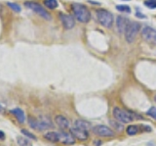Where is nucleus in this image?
Returning a JSON list of instances; mask_svg holds the SVG:
<instances>
[{
	"instance_id": "1",
	"label": "nucleus",
	"mask_w": 156,
	"mask_h": 146,
	"mask_svg": "<svg viewBox=\"0 0 156 146\" xmlns=\"http://www.w3.org/2000/svg\"><path fill=\"white\" fill-rule=\"evenodd\" d=\"M72 13L75 20L82 24H87L91 20V12L87 6L81 3H73L71 5Z\"/></svg>"
},
{
	"instance_id": "2",
	"label": "nucleus",
	"mask_w": 156,
	"mask_h": 146,
	"mask_svg": "<svg viewBox=\"0 0 156 146\" xmlns=\"http://www.w3.org/2000/svg\"><path fill=\"white\" fill-rule=\"evenodd\" d=\"M112 115H113L115 120L119 121L122 124H129L131 122H133L135 119H143L140 115L134 113V112L121 109L119 107H115L113 111H112Z\"/></svg>"
},
{
	"instance_id": "3",
	"label": "nucleus",
	"mask_w": 156,
	"mask_h": 146,
	"mask_svg": "<svg viewBox=\"0 0 156 146\" xmlns=\"http://www.w3.org/2000/svg\"><path fill=\"white\" fill-rule=\"evenodd\" d=\"M97 21L101 26L106 28H110L114 23V16L110 11L106 9H98L96 10Z\"/></svg>"
},
{
	"instance_id": "4",
	"label": "nucleus",
	"mask_w": 156,
	"mask_h": 146,
	"mask_svg": "<svg viewBox=\"0 0 156 146\" xmlns=\"http://www.w3.org/2000/svg\"><path fill=\"white\" fill-rule=\"evenodd\" d=\"M27 123L31 129L39 130V131H43L53 128V124L50 121V119L47 118H40V119H35L33 117H28L27 119Z\"/></svg>"
},
{
	"instance_id": "5",
	"label": "nucleus",
	"mask_w": 156,
	"mask_h": 146,
	"mask_svg": "<svg viewBox=\"0 0 156 146\" xmlns=\"http://www.w3.org/2000/svg\"><path fill=\"white\" fill-rule=\"evenodd\" d=\"M141 30V25L138 22H131L129 23L128 27H127L126 31H125V39L128 43H133L138 33Z\"/></svg>"
},
{
	"instance_id": "6",
	"label": "nucleus",
	"mask_w": 156,
	"mask_h": 146,
	"mask_svg": "<svg viewBox=\"0 0 156 146\" xmlns=\"http://www.w3.org/2000/svg\"><path fill=\"white\" fill-rule=\"evenodd\" d=\"M24 6L28 9H30V10L34 11L37 15H39L43 19H45V20H47V21L51 20V15L39 3L33 2V1H27V2H24Z\"/></svg>"
},
{
	"instance_id": "7",
	"label": "nucleus",
	"mask_w": 156,
	"mask_h": 146,
	"mask_svg": "<svg viewBox=\"0 0 156 146\" xmlns=\"http://www.w3.org/2000/svg\"><path fill=\"white\" fill-rule=\"evenodd\" d=\"M92 130L96 135L101 136V137H113L115 134L114 131L110 128H108V126H106V125H102L94 126V128H92Z\"/></svg>"
},
{
	"instance_id": "8",
	"label": "nucleus",
	"mask_w": 156,
	"mask_h": 146,
	"mask_svg": "<svg viewBox=\"0 0 156 146\" xmlns=\"http://www.w3.org/2000/svg\"><path fill=\"white\" fill-rule=\"evenodd\" d=\"M140 33L145 41L150 43H156V30H154L153 28L144 26L140 30Z\"/></svg>"
},
{
	"instance_id": "9",
	"label": "nucleus",
	"mask_w": 156,
	"mask_h": 146,
	"mask_svg": "<svg viewBox=\"0 0 156 146\" xmlns=\"http://www.w3.org/2000/svg\"><path fill=\"white\" fill-rule=\"evenodd\" d=\"M60 20L62 22V27L66 30H71L75 27V18L72 15H68V14L60 13Z\"/></svg>"
},
{
	"instance_id": "10",
	"label": "nucleus",
	"mask_w": 156,
	"mask_h": 146,
	"mask_svg": "<svg viewBox=\"0 0 156 146\" xmlns=\"http://www.w3.org/2000/svg\"><path fill=\"white\" fill-rule=\"evenodd\" d=\"M70 133L74 136L75 139L80 140V141H86L88 138H89V131L78 129L76 126H72V128H70Z\"/></svg>"
},
{
	"instance_id": "11",
	"label": "nucleus",
	"mask_w": 156,
	"mask_h": 146,
	"mask_svg": "<svg viewBox=\"0 0 156 146\" xmlns=\"http://www.w3.org/2000/svg\"><path fill=\"white\" fill-rule=\"evenodd\" d=\"M129 20L124 16H117L116 20H115V24H116V30L117 32L120 33V35H123L125 33V31L127 27L129 25Z\"/></svg>"
},
{
	"instance_id": "12",
	"label": "nucleus",
	"mask_w": 156,
	"mask_h": 146,
	"mask_svg": "<svg viewBox=\"0 0 156 146\" xmlns=\"http://www.w3.org/2000/svg\"><path fill=\"white\" fill-rule=\"evenodd\" d=\"M55 123L60 129L62 130H66L67 129H70V123L65 116L62 115H58L55 117Z\"/></svg>"
},
{
	"instance_id": "13",
	"label": "nucleus",
	"mask_w": 156,
	"mask_h": 146,
	"mask_svg": "<svg viewBox=\"0 0 156 146\" xmlns=\"http://www.w3.org/2000/svg\"><path fill=\"white\" fill-rule=\"evenodd\" d=\"M75 138L70 133H66V131H61L60 133V142L66 145H73L75 143Z\"/></svg>"
},
{
	"instance_id": "14",
	"label": "nucleus",
	"mask_w": 156,
	"mask_h": 146,
	"mask_svg": "<svg viewBox=\"0 0 156 146\" xmlns=\"http://www.w3.org/2000/svg\"><path fill=\"white\" fill-rule=\"evenodd\" d=\"M10 113L16 117L17 121L20 124H23L26 122V115H24V112L21 108H14L10 110Z\"/></svg>"
},
{
	"instance_id": "15",
	"label": "nucleus",
	"mask_w": 156,
	"mask_h": 146,
	"mask_svg": "<svg viewBox=\"0 0 156 146\" xmlns=\"http://www.w3.org/2000/svg\"><path fill=\"white\" fill-rule=\"evenodd\" d=\"M44 138L47 139L48 141L53 143L60 142V133L58 131H47L46 133H44Z\"/></svg>"
},
{
	"instance_id": "16",
	"label": "nucleus",
	"mask_w": 156,
	"mask_h": 146,
	"mask_svg": "<svg viewBox=\"0 0 156 146\" xmlns=\"http://www.w3.org/2000/svg\"><path fill=\"white\" fill-rule=\"evenodd\" d=\"M74 126H76L78 129H84V130H88V131H89V129H92L91 124L84 120H76L74 122Z\"/></svg>"
},
{
	"instance_id": "17",
	"label": "nucleus",
	"mask_w": 156,
	"mask_h": 146,
	"mask_svg": "<svg viewBox=\"0 0 156 146\" xmlns=\"http://www.w3.org/2000/svg\"><path fill=\"white\" fill-rule=\"evenodd\" d=\"M140 130V125H130L127 126L126 133L130 136H134L136 134H138Z\"/></svg>"
},
{
	"instance_id": "18",
	"label": "nucleus",
	"mask_w": 156,
	"mask_h": 146,
	"mask_svg": "<svg viewBox=\"0 0 156 146\" xmlns=\"http://www.w3.org/2000/svg\"><path fill=\"white\" fill-rule=\"evenodd\" d=\"M17 143L19 146H32V142L27 136L19 135L17 136Z\"/></svg>"
},
{
	"instance_id": "19",
	"label": "nucleus",
	"mask_w": 156,
	"mask_h": 146,
	"mask_svg": "<svg viewBox=\"0 0 156 146\" xmlns=\"http://www.w3.org/2000/svg\"><path fill=\"white\" fill-rule=\"evenodd\" d=\"M109 125L113 128L116 131H119V133H121L122 130L124 129V125H122V123H120L119 121L117 120H109Z\"/></svg>"
},
{
	"instance_id": "20",
	"label": "nucleus",
	"mask_w": 156,
	"mask_h": 146,
	"mask_svg": "<svg viewBox=\"0 0 156 146\" xmlns=\"http://www.w3.org/2000/svg\"><path fill=\"white\" fill-rule=\"evenodd\" d=\"M44 5H45L47 8L51 9V10H54L56 9L58 5V0H44Z\"/></svg>"
},
{
	"instance_id": "21",
	"label": "nucleus",
	"mask_w": 156,
	"mask_h": 146,
	"mask_svg": "<svg viewBox=\"0 0 156 146\" xmlns=\"http://www.w3.org/2000/svg\"><path fill=\"white\" fill-rule=\"evenodd\" d=\"M7 6L11 9V10H13L14 12H16V13H20L22 11V8L21 6L19 5V4L17 3H14V2H7Z\"/></svg>"
},
{
	"instance_id": "22",
	"label": "nucleus",
	"mask_w": 156,
	"mask_h": 146,
	"mask_svg": "<svg viewBox=\"0 0 156 146\" xmlns=\"http://www.w3.org/2000/svg\"><path fill=\"white\" fill-rule=\"evenodd\" d=\"M116 9L118 10L119 12L122 13H131V7L128 5H124V4H120V5H116Z\"/></svg>"
},
{
	"instance_id": "23",
	"label": "nucleus",
	"mask_w": 156,
	"mask_h": 146,
	"mask_svg": "<svg viewBox=\"0 0 156 146\" xmlns=\"http://www.w3.org/2000/svg\"><path fill=\"white\" fill-rule=\"evenodd\" d=\"M21 131H22V133H23L24 136H27V138L31 139V140H37V137H36V136L34 135L33 133H31L30 131H28L27 129H23Z\"/></svg>"
},
{
	"instance_id": "24",
	"label": "nucleus",
	"mask_w": 156,
	"mask_h": 146,
	"mask_svg": "<svg viewBox=\"0 0 156 146\" xmlns=\"http://www.w3.org/2000/svg\"><path fill=\"white\" fill-rule=\"evenodd\" d=\"M146 115L151 117V118L156 121V107H150L147 112H146Z\"/></svg>"
},
{
	"instance_id": "25",
	"label": "nucleus",
	"mask_w": 156,
	"mask_h": 146,
	"mask_svg": "<svg viewBox=\"0 0 156 146\" xmlns=\"http://www.w3.org/2000/svg\"><path fill=\"white\" fill-rule=\"evenodd\" d=\"M144 5L150 9H156V0H146L144 1Z\"/></svg>"
},
{
	"instance_id": "26",
	"label": "nucleus",
	"mask_w": 156,
	"mask_h": 146,
	"mask_svg": "<svg viewBox=\"0 0 156 146\" xmlns=\"http://www.w3.org/2000/svg\"><path fill=\"white\" fill-rule=\"evenodd\" d=\"M140 130H141V133H150V131L152 130V129L147 125H140Z\"/></svg>"
},
{
	"instance_id": "27",
	"label": "nucleus",
	"mask_w": 156,
	"mask_h": 146,
	"mask_svg": "<svg viewBox=\"0 0 156 146\" xmlns=\"http://www.w3.org/2000/svg\"><path fill=\"white\" fill-rule=\"evenodd\" d=\"M6 139V134L3 130H0V141H4Z\"/></svg>"
},
{
	"instance_id": "28",
	"label": "nucleus",
	"mask_w": 156,
	"mask_h": 146,
	"mask_svg": "<svg viewBox=\"0 0 156 146\" xmlns=\"http://www.w3.org/2000/svg\"><path fill=\"white\" fill-rule=\"evenodd\" d=\"M136 16L138 17V18H140V19H146V16L144 15V14L140 13V12H136Z\"/></svg>"
},
{
	"instance_id": "29",
	"label": "nucleus",
	"mask_w": 156,
	"mask_h": 146,
	"mask_svg": "<svg viewBox=\"0 0 156 146\" xmlns=\"http://www.w3.org/2000/svg\"><path fill=\"white\" fill-rule=\"evenodd\" d=\"M102 144V141L101 140H94V145H96V146H101Z\"/></svg>"
},
{
	"instance_id": "30",
	"label": "nucleus",
	"mask_w": 156,
	"mask_h": 146,
	"mask_svg": "<svg viewBox=\"0 0 156 146\" xmlns=\"http://www.w3.org/2000/svg\"><path fill=\"white\" fill-rule=\"evenodd\" d=\"M88 2L91 3V4H94V5H101V3L100 2H95V1H92V0H88Z\"/></svg>"
},
{
	"instance_id": "31",
	"label": "nucleus",
	"mask_w": 156,
	"mask_h": 146,
	"mask_svg": "<svg viewBox=\"0 0 156 146\" xmlns=\"http://www.w3.org/2000/svg\"><path fill=\"white\" fill-rule=\"evenodd\" d=\"M4 112H5L4 107L1 104H0V114H4Z\"/></svg>"
},
{
	"instance_id": "32",
	"label": "nucleus",
	"mask_w": 156,
	"mask_h": 146,
	"mask_svg": "<svg viewBox=\"0 0 156 146\" xmlns=\"http://www.w3.org/2000/svg\"><path fill=\"white\" fill-rule=\"evenodd\" d=\"M146 146H156V144L153 143V142H149V143H147V145H146Z\"/></svg>"
},
{
	"instance_id": "33",
	"label": "nucleus",
	"mask_w": 156,
	"mask_h": 146,
	"mask_svg": "<svg viewBox=\"0 0 156 146\" xmlns=\"http://www.w3.org/2000/svg\"><path fill=\"white\" fill-rule=\"evenodd\" d=\"M154 101L156 102V94H155V96H154Z\"/></svg>"
},
{
	"instance_id": "34",
	"label": "nucleus",
	"mask_w": 156,
	"mask_h": 146,
	"mask_svg": "<svg viewBox=\"0 0 156 146\" xmlns=\"http://www.w3.org/2000/svg\"><path fill=\"white\" fill-rule=\"evenodd\" d=\"M122 1H130V0H122Z\"/></svg>"
}]
</instances>
